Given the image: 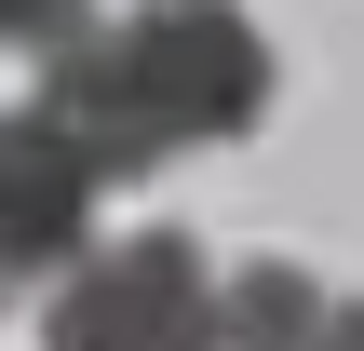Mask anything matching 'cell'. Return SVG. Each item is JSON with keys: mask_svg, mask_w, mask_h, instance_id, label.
Here are the masks:
<instances>
[{"mask_svg": "<svg viewBox=\"0 0 364 351\" xmlns=\"http://www.w3.org/2000/svg\"><path fill=\"white\" fill-rule=\"evenodd\" d=\"M216 351H351V298L311 284L297 257H243L216 284Z\"/></svg>", "mask_w": 364, "mask_h": 351, "instance_id": "277c9868", "label": "cell"}, {"mask_svg": "<svg viewBox=\"0 0 364 351\" xmlns=\"http://www.w3.org/2000/svg\"><path fill=\"white\" fill-rule=\"evenodd\" d=\"M81 230H95V176H81V149H68L41 108H0V284L81 257Z\"/></svg>", "mask_w": 364, "mask_h": 351, "instance_id": "3957f363", "label": "cell"}, {"mask_svg": "<svg viewBox=\"0 0 364 351\" xmlns=\"http://www.w3.org/2000/svg\"><path fill=\"white\" fill-rule=\"evenodd\" d=\"M68 149H81V176L108 189V176H149V162H176V149H230V135H257V108H270V41L243 27V14H122V27H54L41 41V95H27Z\"/></svg>", "mask_w": 364, "mask_h": 351, "instance_id": "6da1fadb", "label": "cell"}, {"mask_svg": "<svg viewBox=\"0 0 364 351\" xmlns=\"http://www.w3.org/2000/svg\"><path fill=\"white\" fill-rule=\"evenodd\" d=\"M41 351H216V271H203V243L189 230L95 243V271L54 284Z\"/></svg>", "mask_w": 364, "mask_h": 351, "instance_id": "7a4b0ae2", "label": "cell"}]
</instances>
